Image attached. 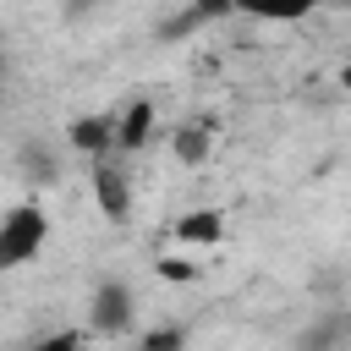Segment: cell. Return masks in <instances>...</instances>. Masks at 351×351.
<instances>
[{
  "label": "cell",
  "instance_id": "1",
  "mask_svg": "<svg viewBox=\"0 0 351 351\" xmlns=\"http://www.w3.org/2000/svg\"><path fill=\"white\" fill-rule=\"evenodd\" d=\"M49 241V214L44 203H11L0 214V274L11 269H27Z\"/></svg>",
  "mask_w": 351,
  "mask_h": 351
},
{
  "label": "cell",
  "instance_id": "2",
  "mask_svg": "<svg viewBox=\"0 0 351 351\" xmlns=\"http://www.w3.org/2000/svg\"><path fill=\"white\" fill-rule=\"evenodd\" d=\"M88 192H93V208L104 214V219H126L132 214V203H137V192H132V176L121 170V159L115 154H104V159H88Z\"/></svg>",
  "mask_w": 351,
  "mask_h": 351
},
{
  "label": "cell",
  "instance_id": "3",
  "mask_svg": "<svg viewBox=\"0 0 351 351\" xmlns=\"http://www.w3.org/2000/svg\"><path fill=\"white\" fill-rule=\"evenodd\" d=\"M137 318V291L126 280H99L88 296V329L93 335H126Z\"/></svg>",
  "mask_w": 351,
  "mask_h": 351
},
{
  "label": "cell",
  "instance_id": "4",
  "mask_svg": "<svg viewBox=\"0 0 351 351\" xmlns=\"http://www.w3.org/2000/svg\"><path fill=\"white\" fill-rule=\"evenodd\" d=\"M66 148L82 159H104L115 154V115H71L66 126Z\"/></svg>",
  "mask_w": 351,
  "mask_h": 351
},
{
  "label": "cell",
  "instance_id": "5",
  "mask_svg": "<svg viewBox=\"0 0 351 351\" xmlns=\"http://www.w3.org/2000/svg\"><path fill=\"white\" fill-rule=\"evenodd\" d=\"M154 126H159V110L154 99H132L121 115H115V154H137L154 143Z\"/></svg>",
  "mask_w": 351,
  "mask_h": 351
},
{
  "label": "cell",
  "instance_id": "6",
  "mask_svg": "<svg viewBox=\"0 0 351 351\" xmlns=\"http://www.w3.org/2000/svg\"><path fill=\"white\" fill-rule=\"evenodd\" d=\"M170 236H176L181 247H219V241H225V214H219V208H186V214L170 225Z\"/></svg>",
  "mask_w": 351,
  "mask_h": 351
},
{
  "label": "cell",
  "instance_id": "7",
  "mask_svg": "<svg viewBox=\"0 0 351 351\" xmlns=\"http://www.w3.org/2000/svg\"><path fill=\"white\" fill-rule=\"evenodd\" d=\"M236 16H252V22H302L307 11H318L324 0H225Z\"/></svg>",
  "mask_w": 351,
  "mask_h": 351
},
{
  "label": "cell",
  "instance_id": "8",
  "mask_svg": "<svg viewBox=\"0 0 351 351\" xmlns=\"http://www.w3.org/2000/svg\"><path fill=\"white\" fill-rule=\"evenodd\" d=\"M208 148H214V137H208V126H197V121H186V126L170 132V154H176L181 165H203Z\"/></svg>",
  "mask_w": 351,
  "mask_h": 351
},
{
  "label": "cell",
  "instance_id": "9",
  "mask_svg": "<svg viewBox=\"0 0 351 351\" xmlns=\"http://www.w3.org/2000/svg\"><path fill=\"white\" fill-rule=\"evenodd\" d=\"M22 170H27V181H60V154L55 148H44V143H27L22 148Z\"/></svg>",
  "mask_w": 351,
  "mask_h": 351
},
{
  "label": "cell",
  "instance_id": "10",
  "mask_svg": "<svg viewBox=\"0 0 351 351\" xmlns=\"http://www.w3.org/2000/svg\"><path fill=\"white\" fill-rule=\"evenodd\" d=\"M27 351H88V340H82V329H55V335L33 340Z\"/></svg>",
  "mask_w": 351,
  "mask_h": 351
},
{
  "label": "cell",
  "instance_id": "11",
  "mask_svg": "<svg viewBox=\"0 0 351 351\" xmlns=\"http://www.w3.org/2000/svg\"><path fill=\"white\" fill-rule=\"evenodd\" d=\"M154 274H159V280H197L203 269H197L192 258H176V252H165V258L154 263Z\"/></svg>",
  "mask_w": 351,
  "mask_h": 351
},
{
  "label": "cell",
  "instance_id": "12",
  "mask_svg": "<svg viewBox=\"0 0 351 351\" xmlns=\"http://www.w3.org/2000/svg\"><path fill=\"white\" fill-rule=\"evenodd\" d=\"M186 346V329H154L137 340V351H181Z\"/></svg>",
  "mask_w": 351,
  "mask_h": 351
},
{
  "label": "cell",
  "instance_id": "13",
  "mask_svg": "<svg viewBox=\"0 0 351 351\" xmlns=\"http://www.w3.org/2000/svg\"><path fill=\"white\" fill-rule=\"evenodd\" d=\"M340 82H346V88H351V60H346V71H340Z\"/></svg>",
  "mask_w": 351,
  "mask_h": 351
}]
</instances>
